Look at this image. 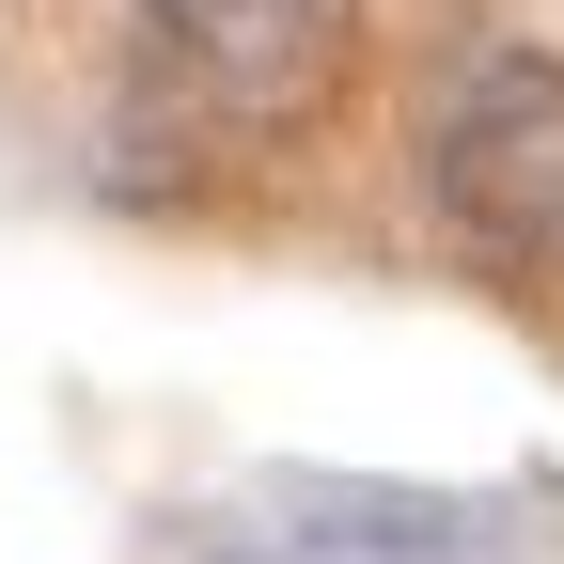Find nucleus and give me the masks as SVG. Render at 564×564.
Wrapping results in <instances>:
<instances>
[{
	"mask_svg": "<svg viewBox=\"0 0 564 564\" xmlns=\"http://www.w3.org/2000/svg\"><path fill=\"white\" fill-rule=\"evenodd\" d=\"M533 502L502 486H361V470H267L188 518V564H533Z\"/></svg>",
	"mask_w": 564,
	"mask_h": 564,
	"instance_id": "f257e3e1",
	"label": "nucleus"
},
{
	"mask_svg": "<svg viewBox=\"0 0 564 564\" xmlns=\"http://www.w3.org/2000/svg\"><path fill=\"white\" fill-rule=\"evenodd\" d=\"M345 32H361V0H141L126 63L188 141H282L329 110Z\"/></svg>",
	"mask_w": 564,
	"mask_h": 564,
	"instance_id": "f03ea898",
	"label": "nucleus"
},
{
	"mask_svg": "<svg viewBox=\"0 0 564 564\" xmlns=\"http://www.w3.org/2000/svg\"><path fill=\"white\" fill-rule=\"evenodd\" d=\"M440 220L486 267H564V63L486 47L440 95Z\"/></svg>",
	"mask_w": 564,
	"mask_h": 564,
	"instance_id": "7ed1b4c3",
	"label": "nucleus"
}]
</instances>
